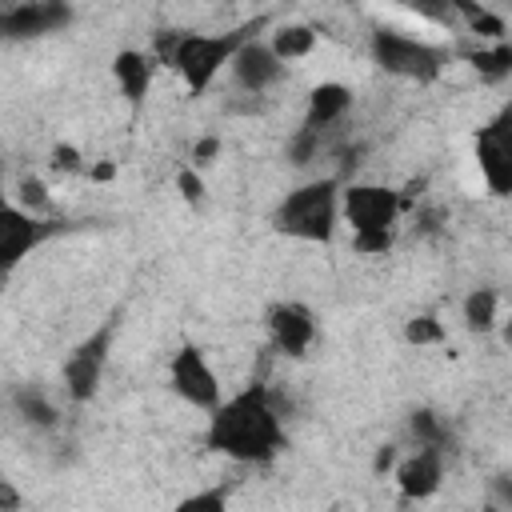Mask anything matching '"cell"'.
<instances>
[{"instance_id": "cell-17", "label": "cell", "mask_w": 512, "mask_h": 512, "mask_svg": "<svg viewBox=\"0 0 512 512\" xmlns=\"http://www.w3.org/2000/svg\"><path fill=\"white\" fill-rule=\"evenodd\" d=\"M408 436H412V444H416V448H436V452H444V456H448L452 428H448L432 408H416V412L408 416Z\"/></svg>"}, {"instance_id": "cell-14", "label": "cell", "mask_w": 512, "mask_h": 512, "mask_svg": "<svg viewBox=\"0 0 512 512\" xmlns=\"http://www.w3.org/2000/svg\"><path fill=\"white\" fill-rule=\"evenodd\" d=\"M348 112H352V88L340 84V80H320V84L308 92V108H304L300 128L328 132V128L340 124Z\"/></svg>"}, {"instance_id": "cell-21", "label": "cell", "mask_w": 512, "mask_h": 512, "mask_svg": "<svg viewBox=\"0 0 512 512\" xmlns=\"http://www.w3.org/2000/svg\"><path fill=\"white\" fill-rule=\"evenodd\" d=\"M444 340H448V332H444V324H440L432 312H420V316H412V320L404 324V344L428 348V344H444Z\"/></svg>"}, {"instance_id": "cell-11", "label": "cell", "mask_w": 512, "mask_h": 512, "mask_svg": "<svg viewBox=\"0 0 512 512\" xmlns=\"http://www.w3.org/2000/svg\"><path fill=\"white\" fill-rule=\"evenodd\" d=\"M72 24V8L64 0H24L0 8V40H40L64 32Z\"/></svg>"}, {"instance_id": "cell-7", "label": "cell", "mask_w": 512, "mask_h": 512, "mask_svg": "<svg viewBox=\"0 0 512 512\" xmlns=\"http://www.w3.org/2000/svg\"><path fill=\"white\" fill-rule=\"evenodd\" d=\"M112 336H116V320L100 324L96 332H88L64 360L60 376H64V392L72 404H88L96 400L100 384H104V368H108V352H112Z\"/></svg>"}, {"instance_id": "cell-26", "label": "cell", "mask_w": 512, "mask_h": 512, "mask_svg": "<svg viewBox=\"0 0 512 512\" xmlns=\"http://www.w3.org/2000/svg\"><path fill=\"white\" fill-rule=\"evenodd\" d=\"M52 164H56L60 172H80V168H84V160H80V152H76L72 144H56V148H52Z\"/></svg>"}, {"instance_id": "cell-28", "label": "cell", "mask_w": 512, "mask_h": 512, "mask_svg": "<svg viewBox=\"0 0 512 512\" xmlns=\"http://www.w3.org/2000/svg\"><path fill=\"white\" fill-rule=\"evenodd\" d=\"M392 464H396V444H380L372 456V472H388Z\"/></svg>"}, {"instance_id": "cell-23", "label": "cell", "mask_w": 512, "mask_h": 512, "mask_svg": "<svg viewBox=\"0 0 512 512\" xmlns=\"http://www.w3.org/2000/svg\"><path fill=\"white\" fill-rule=\"evenodd\" d=\"M320 140H324V132L296 128V136L288 140V160H292V164H308V160L320 152Z\"/></svg>"}, {"instance_id": "cell-31", "label": "cell", "mask_w": 512, "mask_h": 512, "mask_svg": "<svg viewBox=\"0 0 512 512\" xmlns=\"http://www.w3.org/2000/svg\"><path fill=\"white\" fill-rule=\"evenodd\" d=\"M92 176H96V180H112V164H100V168H92Z\"/></svg>"}, {"instance_id": "cell-4", "label": "cell", "mask_w": 512, "mask_h": 512, "mask_svg": "<svg viewBox=\"0 0 512 512\" xmlns=\"http://www.w3.org/2000/svg\"><path fill=\"white\" fill-rule=\"evenodd\" d=\"M252 28H232V32H176V48L168 68L184 80V88L192 96H204L216 76L224 72V64H232L236 48L248 40Z\"/></svg>"}, {"instance_id": "cell-22", "label": "cell", "mask_w": 512, "mask_h": 512, "mask_svg": "<svg viewBox=\"0 0 512 512\" xmlns=\"http://www.w3.org/2000/svg\"><path fill=\"white\" fill-rule=\"evenodd\" d=\"M16 204L28 208V212H36V216H48V208H52L48 184H44L40 176H20V180H16Z\"/></svg>"}, {"instance_id": "cell-2", "label": "cell", "mask_w": 512, "mask_h": 512, "mask_svg": "<svg viewBox=\"0 0 512 512\" xmlns=\"http://www.w3.org/2000/svg\"><path fill=\"white\" fill-rule=\"evenodd\" d=\"M400 208H404V200H400L396 188L352 180L340 192V216L352 228V248L360 256H384L392 248V232H396Z\"/></svg>"}, {"instance_id": "cell-30", "label": "cell", "mask_w": 512, "mask_h": 512, "mask_svg": "<svg viewBox=\"0 0 512 512\" xmlns=\"http://www.w3.org/2000/svg\"><path fill=\"white\" fill-rule=\"evenodd\" d=\"M436 4H444V8H456V12H468L476 0H436Z\"/></svg>"}, {"instance_id": "cell-12", "label": "cell", "mask_w": 512, "mask_h": 512, "mask_svg": "<svg viewBox=\"0 0 512 512\" xmlns=\"http://www.w3.org/2000/svg\"><path fill=\"white\" fill-rule=\"evenodd\" d=\"M232 80L244 88V92H252V96H264L272 84H280V76H284V60L268 48V44H260L256 36H248L240 48H236V56H232Z\"/></svg>"}, {"instance_id": "cell-10", "label": "cell", "mask_w": 512, "mask_h": 512, "mask_svg": "<svg viewBox=\"0 0 512 512\" xmlns=\"http://www.w3.org/2000/svg\"><path fill=\"white\" fill-rule=\"evenodd\" d=\"M476 164L492 196L512 192V128L508 112H496L480 132H476Z\"/></svg>"}, {"instance_id": "cell-3", "label": "cell", "mask_w": 512, "mask_h": 512, "mask_svg": "<svg viewBox=\"0 0 512 512\" xmlns=\"http://www.w3.org/2000/svg\"><path fill=\"white\" fill-rule=\"evenodd\" d=\"M336 224H340V180L336 176H320V180L292 188L272 212V228L304 244H328L336 236Z\"/></svg>"}, {"instance_id": "cell-18", "label": "cell", "mask_w": 512, "mask_h": 512, "mask_svg": "<svg viewBox=\"0 0 512 512\" xmlns=\"http://www.w3.org/2000/svg\"><path fill=\"white\" fill-rule=\"evenodd\" d=\"M460 312H464L468 332H492V328H496V312H500L496 288H472V292L464 296Z\"/></svg>"}, {"instance_id": "cell-6", "label": "cell", "mask_w": 512, "mask_h": 512, "mask_svg": "<svg viewBox=\"0 0 512 512\" xmlns=\"http://www.w3.org/2000/svg\"><path fill=\"white\" fill-rule=\"evenodd\" d=\"M64 224L52 216H36L20 204L0 200V280L12 276L36 248H44Z\"/></svg>"}, {"instance_id": "cell-5", "label": "cell", "mask_w": 512, "mask_h": 512, "mask_svg": "<svg viewBox=\"0 0 512 512\" xmlns=\"http://www.w3.org/2000/svg\"><path fill=\"white\" fill-rule=\"evenodd\" d=\"M372 60L388 72V76H400V80H416V84H432L444 64H448V52L428 44V40H416V36H404L396 28H376L372 32Z\"/></svg>"}, {"instance_id": "cell-16", "label": "cell", "mask_w": 512, "mask_h": 512, "mask_svg": "<svg viewBox=\"0 0 512 512\" xmlns=\"http://www.w3.org/2000/svg\"><path fill=\"white\" fill-rule=\"evenodd\" d=\"M12 408H16V416L24 420V424H32V428H56L60 424V412H56V404L44 396V388H36V384H20L16 392H12Z\"/></svg>"}, {"instance_id": "cell-1", "label": "cell", "mask_w": 512, "mask_h": 512, "mask_svg": "<svg viewBox=\"0 0 512 512\" xmlns=\"http://www.w3.org/2000/svg\"><path fill=\"white\" fill-rule=\"evenodd\" d=\"M204 444L236 464H268L288 448L284 416L268 384H248L208 412Z\"/></svg>"}, {"instance_id": "cell-24", "label": "cell", "mask_w": 512, "mask_h": 512, "mask_svg": "<svg viewBox=\"0 0 512 512\" xmlns=\"http://www.w3.org/2000/svg\"><path fill=\"white\" fill-rule=\"evenodd\" d=\"M228 492L224 488H208V492H192L180 500V512H224Z\"/></svg>"}, {"instance_id": "cell-20", "label": "cell", "mask_w": 512, "mask_h": 512, "mask_svg": "<svg viewBox=\"0 0 512 512\" xmlns=\"http://www.w3.org/2000/svg\"><path fill=\"white\" fill-rule=\"evenodd\" d=\"M468 60H472V68H476L484 80H504V76L512 72V48H508L504 40H496L492 48H480V52H472Z\"/></svg>"}, {"instance_id": "cell-19", "label": "cell", "mask_w": 512, "mask_h": 512, "mask_svg": "<svg viewBox=\"0 0 512 512\" xmlns=\"http://www.w3.org/2000/svg\"><path fill=\"white\" fill-rule=\"evenodd\" d=\"M284 64L288 60H304L312 48H316V28L312 24H284V28H276V36H272V44H268Z\"/></svg>"}, {"instance_id": "cell-13", "label": "cell", "mask_w": 512, "mask_h": 512, "mask_svg": "<svg viewBox=\"0 0 512 512\" xmlns=\"http://www.w3.org/2000/svg\"><path fill=\"white\" fill-rule=\"evenodd\" d=\"M396 488L404 500H428L436 496L440 480H444V452L436 448H416L412 456L396 460Z\"/></svg>"}, {"instance_id": "cell-15", "label": "cell", "mask_w": 512, "mask_h": 512, "mask_svg": "<svg viewBox=\"0 0 512 512\" xmlns=\"http://www.w3.org/2000/svg\"><path fill=\"white\" fill-rule=\"evenodd\" d=\"M152 72H156V60H152L148 52L120 48V52L112 56V80H116V92H120L132 108L144 104V96H148V88H152Z\"/></svg>"}, {"instance_id": "cell-9", "label": "cell", "mask_w": 512, "mask_h": 512, "mask_svg": "<svg viewBox=\"0 0 512 512\" xmlns=\"http://www.w3.org/2000/svg\"><path fill=\"white\" fill-rule=\"evenodd\" d=\"M264 324H268V340L280 356L288 360H304L312 340H316V316L304 300H276L268 304L264 312Z\"/></svg>"}, {"instance_id": "cell-27", "label": "cell", "mask_w": 512, "mask_h": 512, "mask_svg": "<svg viewBox=\"0 0 512 512\" xmlns=\"http://www.w3.org/2000/svg\"><path fill=\"white\" fill-rule=\"evenodd\" d=\"M216 152H220V136H204V140H196V148H192V164H208Z\"/></svg>"}, {"instance_id": "cell-8", "label": "cell", "mask_w": 512, "mask_h": 512, "mask_svg": "<svg viewBox=\"0 0 512 512\" xmlns=\"http://www.w3.org/2000/svg\"><path fill=\"white\" fill-rule=\"evenodd\" d=\"M168 384H172V392H176L188 408H200V412H212V408L224 400L220 376H216V368L208 364V356H204L200 344H180V348L172 352V360H168Z\"/></svg>"}, {"instance_id": "cell-25", "label": "cell", "mask_w": 512, "mask_h": 512, "mask_svg": "<svg viewBox=\"0 0 512 512\" xmlns=\"http://www.w3.org/2000/svg\"><path fill=\"white\" fill-rule=\"evenodd\" d=\"M176 188H180V196H184L188 204H204V180H200L196 168H180V172H176Z\"/></svg>"}, {"instance_id": "cell-29", "label": "cell", "mask_w": 512, "mask_h": 512, "mask_svg": "<svg viewBox=\"0 0 512 512\" xmlns=\"http://www.w3.org/2000/svg\"><path fill=\"white\" fill-rule=\"evenodd\" d=\"M0 508H20V492L12 488V480L0 476Z\"/></svg>"}]
</instances>
